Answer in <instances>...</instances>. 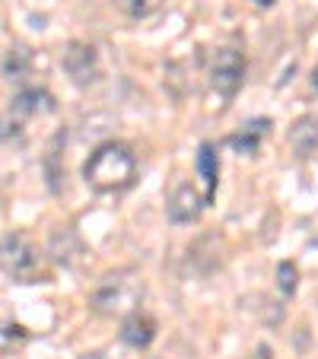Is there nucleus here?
<instances>
[{"instance_id": "obj_6", "label": "nucleus", "mask_w": 318, "mask_h": 359, "mask_svg": "<svg viewBox=\"0 0 318 359\" xmlns=\"http://www.w3.org/2000/svg\"><path fill=\"white\" fill-rule=\"evenodd\" d=\"M204 207H207V203H204V194H197L191 184H178V188L172 191V197L166 201V217H169V223H175V226L197 223Z\"/></svg>"}, {"instance_id": "obj_7", "label": "nucleus", "mask_w": 318, "mask_h": 359, "mask_svg": "<svg viewBox=\"0 0 318 359\" xmlns=\"http://www.w3.org/2000/svg\"><path fill=\"white\" fill-rule=\"evenodd\" d=\"M55 109H58V102L45 86H26V89H20V93L13 95V102H10V111H13L16 118L51 115Z\"/></svg>"}, {"instance_id": "obj_13", "label": "nucleus", "mask_w": 318, "mask_h": 359, "mask_svg": "<svg viewBox=\"0 0 318 359\" xmlns=\"http://www.w3.org/2000/svg\"><path fill=\"white\" fill-rule=\"evenodd\" d=\"M32 51H29L26 45H16L7 51V61H4V74L10 76V80H22V76L32 70Z\"/></svg>"}, {"instance_id": "obj_15", "label": "nucleus", "mask_w": 318, "mask_h": 359, "mask_svg": "<svg viewBox=\"0 0 318 359\" xmlns=\"http://www.w3.org/2000/svg\"><path fill=\"white\" fill-rule=\"evenodd\" d=\"M296 283H299L296 264L284 261V264L277 267V286H280V292H284V296H293V292H296Z\"/></svg>"}, {"instance_id": "obj_3", "label": "nucleus", "mask_w": 318, "mask_h": 359, "mask_svg": "<svg viewBox=\"0 0 318 359\" xmlns=\"http://www.w3.org/2000/svg\"><path fill=\"white\" fill-rule=\"evenodd\" d=\"M242 80H245V55L239 48H217L207 64V83L210 93L220 99V105H230L236 99V93L242 89Z\"/></svg>"}, {"instance_id": "obj_14", "label": "nucleus", "mask_w": 318, "mask_h": 359, "mask_svg": "<svg viewBox=\"0 0 318 359\" xmlns=\"http://www.w3.org/2000/svg\"><path fill=\"white\" fill-rule=\"evenodd\" d=\"M166 0H115V7L121 10L128 20H150L163 10Z\"/></svg>"}, {"instance_id": "obj_16", "label": "nucleus", "mask_w": 318, "mask_h": 359, "mask_svg": "<svg viewBox=\"0 0 318 359\" xmlns=\"http://www.w3.org/2000/svg\"><path fill=\"white\" fill-rule=\"evenodd\" d=\"M22 137V121L10 111V115L0 118V143H10V140H20Z\"/></svg>"}, {"instance_id": "obj_8", "label": "nucleus", "mask_w": 318, "mask_h": 359, "mask_svg": "<svg viewBox=\"0 0 318 359\" xmlns=\"http://www.w3.org/2000/svg\"><path fill=\"white\" fill-rule=\"evenodd\" d=\"M271 128H274L271 118H251L242 130H236V134L226 137V143L236 149L239 156H255L258 149H261L264 137H271Z\"/></svg>"}, {"instance_id": "obj_4", "label": "nucleus", "mask_w": 318, "mask_h": 359, "mask_svg": "<svg viewBox=\"0 0 318 359\" xmlns=\"http://www.w3.org/2000/svg\"><path fill=\"white\" fill-rule=\"evenodd\" d=\"M0 271L16 283H35L41 273V255L22 232L0 238Z\"/></svg>"}, {"instance_id": "obj_2", "label": "nucleus", "mask_w": 318, "mask_h": 359, "mask_svg": "<svg viewBox=\"0 0 318 359\" xmlns=\"http://www.w3.org/2000/svg\"><path fill=\"white\" fill-rule=\"evenodd\" d=\"M140 299H143V280L131 271H121L105 277L93 290V309L102 315H121L124 318L128 312L140 309Z\"/></svg>"}, {"instance_id": "obj_11", "label": "nucleus", "mask_w": 318, "mask_h": 359, "mask_svg": "<svg viewBox=\"0 0 318 359\" xmlns=\"http://www.w3.org/2000/svg\"><path fill=\"white\" fill-rule=\"evenodd\" d=\"M197 175L204 182V203H210L220 184V156L213 143H201V149H197Z\"/></svg>"}, {"instance_id": "obj_9", "label": "nucleus", "mask_w": 318, "mask_h": 359, "mask_svg": "<svg viewBox=\"0 0 318 359\" xmlns=\"http://www.w3.org/2000/svg\"><path fill=\"white\" fill-rule=\"evenodd\" d=\"M121 340L128 346H134V350H147L150 344L156 340V321L150 318L147 312H140V309H134V312H128L121 318Z\"/></svg>"}, {"instance_id": "obj_18", "label": "nucleus", "mask_w": 318, "mask_h": 359, "mask_svg": "<svg viewBox=\"0 0 318 359\" xmlns=\"http://www.w3.org/2000/svg\"><path fill=\"white\" fill-rule=\"evenodd\" d=\"M83 359H102V356H95V353H93V356H83Z\"/></svg>"}, {"instance_id": "obj_17", "label": "nucleus", "mask_w": 318, "mask_h": 359, "mask_svg": "<svg viewBox=\"0 0 318 359\" xmlns=\"http://www.w3.org/2000/svg\"><path fill=\"white\" fill-rule=\"evenodd\" d=\"M258 7H274V0H255Z\"/></svg>"}, {"instance_id": "obj_10", "label": "nucleus", "mask_w": 318, "mask_h": 359, "mask_svg": "<svg viewBox=\"0 0 318 359\" xmlns=\"http://www.w3.org/2000/svg\"><path fill=\"white\" fill-rule=\"evenodd\" d=\"M290 147L299 159L318 156V115H303L290 128Z\"/></svg>"}, {"instance_id": "obj_1", "label": "nucleus", "mask_w": 318, "mask_h": 359, "mask_svg": "<svg viewBox=\"0 0 318 359\" xmlns=\"http://www.w3.org/2000/svg\"><path fill=\"white\" fill-rule=\"evenodd\" d=\"M83 178L95 194H121L137 182V156L121 140H109L89 153Z\"/></svg>"}, {"instance_id": "obj_5", "label": "nucleus", "mask_w": 318, "mask_h": 359, "mask_svg": "<svg viewBox=\"0 0 318 359\" xmlns=\"http://www.w3.org/2000/svg\"><path fill=\"white\" fill-rule=\"evenodd\" d=\"M61 64L77 86H89L99 76V55H95V48L86 45V41H70Z\"/></svg>"}, {"instance_id": "obj_12", "label": "nucleus", "mask_w": 318, "mask_h": 359, "mask_svg": "<svg viewBox=\"0 0 318 359\" xmlns=\"http://www.w3.org/2000/svg\"><path fill=\"white\" fill-rule=\"evenodd\" d=\"M51 255L58 264H74V255H80V242L70 229H58L51 236Z\"/></svg>"}]
</instances>
